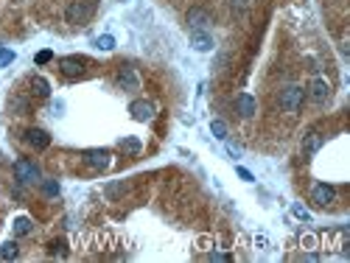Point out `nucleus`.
Segmentation results:
<instances>
[{
  "mask_svg": "<svg viewBox=\"0 0 350 263\" xmlns=\"http://www.w3.org/2000/svg\"><path fill=\"white\" fill-rule=\"evenodd\" d=\"M334 199H336L334 185H317V188L311 190V202H314L317 207H328Z\"/></svg>",
  "mask_w": 350,
  "mask_h": 263,
  "instance_id": "10",
  "label": "nucleus"
},
{
  "mask_svg": "<svg viewBox=\"0 0 350 263\" xmlns=\"http://www.w3.org/2000/svg\"><path fill=\"white\" fill-rule=\"evenodd\" d=\"M31 93L39 95V98H48V95H51L48 79H42V76H34V79H31Z\"/></svg>",
  "mask_w": 350,
  "mask_h": 263,
  "instance_id": "15",
  "label": "nucleus"
},
{
  "mask_svg": "<svg viewBox=\"0 0 350 263\" xmlns=\"http://www.w3.org/2000/svg\"><path fill=\"white\" fill-rule=\"evenodd\" d=\"M210 132L216 140H227V123L224 121H210Z\"/></svg>",
  "mask_w": 350,
  "mask_h": 263,
  "instance_id": "19",
  "label": "nucleus"
},
{
  "mask_svg": "<svg viewBox=\"0 0 350 263\" xmlns=\"http://www.w3.org/2000/svg\"><path fill=\"white\" fill-rule=\"evenodd\" d=\"M255 244H258V247H260V249H266V247H269V241H266V238H264V235H258V238H255Z\"/></svg>",
  "mask_w": 350,
  "mask_h": 263,
  "instance_id": "30",
  "label": "nucleus"
},
{
  "mask_svg": "<svg viewBox=\"0 0 350 263\" xmlns=\"http://www.w3.org/2000/svg\"><path fill=\"white\" fill-rule=\"evenodd\" d=\"M42 193L45 196H56L59 193V182H56V179H45V182H42Z\"/></svg>",
  "mask_w": 350,
  "mask_h": 263,
  "instance_id": "21",
  "label": "nucleus"
},
{
  "mask_svg": "<svg viewBox=\"0 0 350 263\" xmlns=\"http://www.w3.org/2000/svg\"><path fill=\"white\" fill-rule=\"evenodd\" d=\"M26 143H28L31 148H37V151H45V148L51 146V135H48L45 129H37V126H34V129H26Z\"/></svg>",
  "mask_w": 350,
  "mask_h": 263,
  "instance_id": "7",
  "label": "nucleus"
},
{
  "mask_svg": "<svg viewBox=\"0 0 350 263\" xmlns=\"http://www.w3.org/2000/svg\"><path fill=\"white\" fill-rule=\"evenodd\" d=\"M308 95H311L314 104H325L331 98V84L325 79H314L311 87H308Z\"/></svg>",
  "mask_w": 350,
  "mask_h": 263,
  "instance_id": "11",
  "label": "nucleus"
},
{
  "mask_svg": "<svg viewBox=\"0 0 350 263\" xmlns=\"http://www.w3.org/2000/svg\"><path fill=\"white\" fill-rule=\"evenodd\" d=\"M14 177L20 185H34L42 179V174H39V165L31 163V160H17L14 163Z\"/></svg>",
  "mask_w": 350,
  "mask_h": 263,
  "instance_id": "3",
  "label": "nucleus"
},
{
  "mask_svg": "<svg viewBox=\"0 0 350 263\" xmlns=\"http://www.w3.org/2000/svg\"><path fill=\"white\" fill-rule=\"evenodd\" d=\"M96 45L101 48V51H112V48H115V39H112L110 34H104V37H98V39H96Z\"/></svg>",
  "mask_w": 350,
  "mask_h": 263,
  "instance_id": "24",
  "label": "nucleus"
},
{
  "mask_svg": "<svg viewBox=\"0 0 350 263\" xmlns=\"http://www.w3.org/2000/svg\"><path fill=\"white\" fill-rule=\"evenodd\" d=\"M191 45L196 48V51H202V53H207L213 48V37L207 31H191Z\"/></svg>",
  "mask_w": 350,
  "mask_h": 263,
  "instance_id": "14",
  "label": "nucleus"
},
{
  "mask_svg": "<svg viewBox=\"0 0 350 263\" xmlns=\"http://www.w3.org/2000/svg\"><path fill=\"white\" fill-rule=\"evenodd\" d=\"M317 235H305V232H302V235H300V247L302 249H314V247H317Z\"/></svg>",
  "mask_w": 350,
  "mask_h": 263,
  "instance_id": "25",
  "label": "nucleus"
},
{
  "mask_svg": "<svg viewBox=\"0 0 350 263\" xmlns=\"http://www.w3.org/2000/svg\"><path fill=\"white\" fill-rule=\"evenodd\" d=\"M115 81H118V87L126 90V93L140 90V79H138V73H135L132 68H121V70H118V76H115Z\"/></svg>",
  "mask_w": 350,
  "mask_h": 263,
  "instance_id": "8",
  "label": "nucleus"
},
{
  "mask_svg": "<svg viewBox=\"0 0 350 263\" xmlns=\"http://www.w3.org/2000/svg\"><path fill=\"white\" fill-rule=\"evenodd\" d=\"M11 227H14V235H28V232L34 230V224H31V218H28V216H17Z\"/></svg>",
  "mask_w": 350,
  "mask_h": 263,
  "instance_id": "16",
  "label": "nucleus"
},
{
  "mask_svg": "<svg viewBox=\"0 0 350 263\" xmlns=\"http://www.w3.org/2000/svg\"><path fill=\"white\" fill-rule=\"evenodd\" d=\"M84 163L90 165V168H96V171H104V168H110V151L106 148H87L84 151Z\"/></svg>",
  "mask_w": 350,
  "mask_h": 263,
  "instance_id": "6",
  "label": "nucleus"
},
{
  "mask_svg": "<svg viewBox=\"0 0 350 263\" xmlns=\"http://www.w3.org/2000/svg\"><path fill=\"white\" fill-rule=\"evenodd\" d=\"M11 59H14V53H11V51H0V68H3V64H9Z\"/></svg>",
  "mask_w": 350,
  "mask_h": 263,
  "instance_id": "28",
  "label": "nucleus"
},
{
  "mask_svg": "<svg viewBox=\"0 0 350 263\" xmlns=\"http://www.w3.org/2000/svg\"><path fill=\"white\" fill-rule=\"evenodd\" d=\"M93 11H96V0H70V6L64 9V20L70 26H81L93 17Z\"/></svg>",
  "mask_w": 350,
  "mask_h": 263,
  "instance_id": "1",
  "label": "nucleus"
},
{
  "mask_svg": "<svg viewBox=\"0 0 350 263\" xmlns=\"http://www.w3.org/2000/svg\"><path fill=\"white\" fill-rule=\"evenodd\" d=\"M9 109L17 112V115H26V112H28V101L26 98H11L9 101Z\"/></svg>",
  "mask_w": 350,
  "mask_h": 263,
  "instance_id": "20",
  "label": "nucleus"
},
{
  "mask_svg": "<svg viewBox=\"0 0 350 263\" xmlns=\"http://www.w3.org/2000/svg\"><path fill=\"white\" fill-rule=\"evenodd\" d=\"M51 255H56V258H68V247H64V241H53L51 244Z\"/></svg>",
  "mask_w": 350,
  "mask_h": 263,
  "instance_id": "22",
  "label": "nucleus"
},
{
  "mask_svg": "<svg viewBox=\"0 0 350 263\" xmlns=\"http://www.w3.org/2000/svg\"><path fill=\"white\" fill-rule=\"evenodd\" d=\"M129 112H132V118H135V121H140V123L154 121V104H151V101H146V98L132 101V104H129Z\"/></svg>",
  "mask_w": 350,
  "mask_h": 263,
  "instance_id": "5",
  "label": "nucleus"
},
{
  "mask_svg": "<svg viewBox=\"0 0 350 263\" xmlns=\"http://www.w3.org/2000/svg\"><path fill=\"white\" fill-rule=\"evenodd\" d=\"M207 260H213V263H224V260H233V255H227V252H210V255H207Z\"/></svg>",
  "mask_w": 350,
  "mask_h": 263,
  "instance_id": "26",
  "label": "nucleus"
},
{
  "mask_svg": "<svg viewBox=\"0 0 350 263\" xmlns=\"http://www.w3.org/2000/svg\"><path fill=\"white\" fill-rule=\"evenodd\" d=\"M51 59H53L51 51H39L37 53V64H45V62H51Z\"/></svg>",
  "mask_w": 350,
  "mask_h": 263,
  "instance_id": "27",
  "label": "nucleus"
},
{
  "mask_svg": "<svg viewBox=\"0 0 350 263\" xmlns=\"http://www.w3.org/2000/svg\"><path fill=\"white\" fill-rule=\"evenodd\" d=\"M235 109H238V115H241V118H252V115H255V109H258V104H255L252 95L241 93L238 98H235Z\"/></svg>",
  "mask_w": 350,
  "mask_h": 263,
  "instance_id": "13",
  "label": "nucleus"
},
{
  "mask_svg": "<svg viewBox=\"0 0 350 263\" xmlns=\"http://www.w3.org/2000/svg\"><path fill=\"white\" fill-rule=\"evenodd\" d=\"M292 216L300 218V221H311V213H308L302 205H292Z\"/></svg>",
  "mask_w": 350,
  "mask_h": 263,
  "instance_id": "23",
  "label": "nucleus"
},
{
  "mask_svg": "<svg viewBox=\"0 0 350 263\" xmlns=\"http://www.w3.org/2000/svg\"><path fill=\"white\" fill-rule=\"evenodd\" d=\"M188 26H191V31H207V26H210V14H207L205 9H188Z\"/></svg>",
  "mask_w": 350,
  "mask_h": 263,
  "instance_id": "9",
  "label": "nucleus"
},
{
  "mask_svg": "<svg viewBox=\"0 0 350 263\" xmlns=\"http://www.w3.org/2000/svg\"><path fill=\"white\" fill-rule=\"evenodd\" d=\"M238 177L244 179V182H255V177H252V174H250V171H247V168H238Z\"/></svg>",
  "mask_w": 350,
  "mask_h": 263,
  "instance_id": "29",
  "label": "nucleus"
},
{
  "mask_svg": "<svg viewBox=\"0 0 350 263\" xmlns=\"http://www.w3.org/2000/svg\"><path fill=\"white\" fill-rule=\"evenodd\" d=\"M302 101H305V90L297 87V84H289L286 90H280V98H277V104H280L283 112H300Z\"/></svg>",
  "mask_w": 350,
  "mask_h": 263,
  "instance_id": "2",
  "label": "nucleus"
},
{
  "mask_svg": "<svg viewBox=\"0 0 350 263\" xmlns=\"http://www.w3.org/2000/svg\"><path fill=\"white\" fill-rule=\"evenodd\" d=\"M0 258L3 260H17L20 258V247H17L14 241H6L3 247H0Z\"/></svg>",
  "mask_w": 350,
  "mask_h": 263,
  "instance_id": "17",
  "label": "nucleus"
},
{
  "mask_svg": "<svg viewBox=\"0 0 350 263\" xmlns=\"http://www.w3.org/2000/svg\"><path fill=\"white\" fill-rule=\"evenodd\" d=\"M322 140L325 137L319 135V132H308V135L302 137V154H305V157H314V154L322 148Z\"/></svg>",
  "mask_w": 350,
  "mask_h": 263,
  "instance_id": "12",
  "label": "nucleus"
},
{
  "mask_svg": "<svg viewBox=\"0 0 350 263\" xmlns=\"http://www.w3.org/2000/svg\"><path fill=\"white\" fill-rule=\"evenodd\" d=\"M84 64H87L84 56H64V59H59V73L70 81L81 79V76H84Z\"/></svg>",
  "mask_w": 350,
  "mask_h": 263,
  "instance_id": "4",
  "label": "nucleus"
},
{
  "mask_svg": "<svg viewBox=\"0 0 350 263\" xmlns=\"http://www.w3.org/2000/svg\"><path fill=\"white\" fill-rule=\"evenodd\" d=\"M140 148H143V143L138 140V137H123L121 140V151H126V154H140Z\"/></svg>",
  "mask_w": 350,
  "mask_h": 263,
  "instance_id": "18",
  "label": "nucleus"
}]
</instances>
